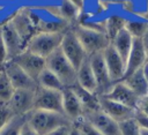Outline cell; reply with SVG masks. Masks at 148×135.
I'll use <instances>...</instances> for the list:
<instances>
[{
	"instance_id": "cell-1",
	"label": "cell",
	"mask_w": 148,
	"mask_h": 135,
	"mask_svg": "<svg viewBox=\"0 0 148 135\" xmlns=\"http://www.w3.org/2000/svg\"><path fill=\"white\" fill-rule=\"evenodd\" d=\"M28 123L38 135H49L56 128L73 122L62 113L32 110L28 114Z\"/></svg>"
},
{
	"instance_id": "cell-2",
	"label": "cell",
	"mask_w": 148,
	"mask_h": 135,
	"mask_svg": "<svg viewBox=\"0 0 148 135\" xmlns=\"http://www.w3.org/2000/svg\"><path fill=\"white\" fill-rule=\"evenodd\" d=\"M71 28L76 38L79 39V42L81 43V45L83 46V48L86 50V52L88 53V55L96 52H102L111 44V40L103 31L95 30L81 25L79 23L73 24Z\"/></svg>"
},
{
	"instance_id": "cell-3",
	"label": "cell",
	"mask_w": 148,
	"mask_h": 135,
	"mask_svg": "<svg viewBox=\"0 0 148 135\" xmlns=\"http://www.w3.org/2000/svg\"><path fill=\"white\" fill-rule=\"evenodd\" d=\"M46 68L57 75L65 88H72L76 83V69L64 55L60 47L46 58Z\"/></svg>"
},
{
	"instance_id": "cell-4",
	"label": "cell",
	"mask_w": 148,
	"mask_h": 135,
	"mask_svg": "<svg viewBox=\"0 0 148 135\" xmlns=\"http://www.w3.org/2000/svg\"><path fill=\"white\" fill-rule=\"evenodd\" d=\"M64 33L37 32L27 43L25 50L46 59L61 45Z\"/></svg>"
},
{
	"instance_id": "cell-5",
	"label": "cell",
	"mask_w": 148,
	"mask_h": 135,
	"mask_svg": "<svg viewBox=\"0 0 148 135\" xmlns=\"http://www.w3.org/2000/svg\"><path fill=\"white\" fill-rule=\"evenodd\" d=\"M60 50L76 70L82 65V62L89 57L83 46L81 45V43L79 42V39L76 38V36L74 35L72 28H69L64 33Z\"/></svg>"
},
{
	"instance_id": "cell-6",
	"label": "cell",
	"mask_w": 148,
	"mask_h": 135,
	"mask_svg": "<svg viewBox=\"0 0 148 135\" xmlns=\"http://www.w3.org/2000/svg\"><path fill=\"white\" fill-rule=\"evenodd\" d=\"M88 58H89V62H90L92 73L95 75L96 82H97V95L104 96L110 91V89L112 88L114 83L112 82L108 67L105 65L103 51L92 53Z\"/></svg>"
},
{
	"instance_id": "cell-7",
	"label": "cell",
	"mask_w": 148,
	"mask_h": 135,
	"mask_svg": "<svg viewBox=\"0 0 148 135\" xmlns=\"http://www.w3.org/2000/svg\"><path fill=\"white\" fill-rule=\"evenodd\" d=\"M34 110L50 111L64 114L62 108V91L45 89L37 87L35 91V103Z\"/></svg>"
},
{
	"instance_id": "cell-8",
	"label": "cell",
	"mask_w": 148,
	"mask_h": 135,
	"mask_svg": "<svg viewBox=\"0 0 148 135\" xmlns=\"http://www.w3.org/2000/svg\"><path fill=\"white\" fill-rule=\"evenodd\" d=\"M83 119L88 121L103 135H121L119 123L104 113L101 108L94 111H84Z\"/></svg>"
},
{
	"instance_id": "cell-9",
	"label": "cell",
	"mask_w": 148,
	"mask_h": 135,
	"mask_svg": "<svg viewBox=\"0 0 148 135\" xmlns=\"http://www.w3.org/2000/svg\"><path fill=\"white\" fill-rule=\"evenodd\" d=\"M3 72L6 73V75L8 76L9 81L12 82L14 89H24V90H31V91H36L38 84L37 82L30 77L18 65H16L13 60H8L3 67H2Z\"/></svg>"
},
{
	"instance_id": "cell-10",
	"label": "cell",
	"mask_w": 148,
	"mask_h": 135,
	"mask_svg": "<svg viewBox=\"0 0 148 135\" xmlns=\"http://www.w3.org/2000/svg\"><path fill=\"white\" fill-rule=\"evenodd\" d=\"M16 65H18L30 77H32L36 82L40 73L46 68V59L24 50L22 53L12 59Z\"/></svg>"
},
{
	"instance_id": "cell-11",
	"label": "cell",
	"mask_w": 148,
	"mask_h": 135,
	"mask_svg": "<svg viewBox=\"0 0 148 135\" xmlns=\"http://www.w3.org/2000/svg\"><path fill=\"white\" fill-rule=\"evenodd\" d=\"M0 29L7 48L8 60H12L13 58H15L25 50V43L21 38L20 33L15 29L12 21H7L6 23H2L0 25Z\"/></svg>"
},
{
	"instance_id": "cell-12",
	"label": "cell",
	"mask_w": 148,
	"mask_h": 135,
	"mask_svg": "<svg viewBox=\"0 0 148 135\" xmlns=\"http://www.w3.org/2000/svg\"><path fill=\"white\" fill-rule=\"evenodd\" d=\"M35 91L16 89L7 103L14 115H27L34 110Z\"/></svg>"
},
{
	"instance_id": "cell-13",
	"label": "cell",
	"mask_w": 148,
	"mask_h": 135,
	"mask_svg": "<svg viewBox=\"0 0 148 135\" xmlns=\"http://www.w3.org/2000/svg\"><path fill=\"white\" fill-rule=\"evenodd\" d=\"M98 99H99L101 110L104 113H106L110 118H112L114 121H117L118 123L121 121L134 118L135 110L127 107L123 104H119L114 100H111L104 96H98Z\"/></svg>"
},
{
	"instance_id": "cell-14",
	"label": "cell",
	"mask_w": 148,
	"mask_h": 135,
	"mask_svg": "<svg viewBox=\"0 0 148 135\" xmlns=\"http://www.w3.org/2000/svg\"><path fill=\"white\" fill-rule=\"evenodd\" d=\"M103 55H104L105 65L108 67V70H109L112 82L116 83V82L123 81V78L125 76L126 65L111 44L103 51Z\"/></svg>"
},
{
	"instance_id": "cell-15",
	"label": "cell",
	"mask_w": 148,
	"mask_h": 135,
	"mask_svg": "<svg viewBox=\"0 0 148 135\" xmlns=\"http://www.w3.org/2000/svg\"><path fill=\"white\" fill-rule=\"evenodd\" d=\"M104 97L114 100L119 104H123L127 107H131L133 110H136V105L139 102V97L123 81L116 82L110 89V91L106 95H104Z\"/></svg>"
},
{
	"instance_id": "cell-16",
	"label": "cell",
	"mask_w": 148,
	"mask_h": 135,
	"mask_svg": "<svg viewBox=\"0 0 148 135\" xmlns=\"http://www.w3.org/2000/svg\"><path fill=\"white\" fill-rule=\"evenodd\" d=\"M62 108L64 114L73 123L83 118L84 107L71 88H65L62 90Z\"/></svg>"
},
{
	"instance_id": "cell-17",
	"label": "cell",
	"mask_w": 148,
	"mask_h": 135,
	"mask_svg": "<svg viewBox=\"0 0 148 135\" xmlns=\"http://www.w3.org/2000/svg\"><path fill=\"white\" fill-rule=\"evenodd\" d=\"M146 62H147V51L143 46L142 39L141 38H134L132 50H131L130 55L127 58L124 78L130 76L131 74L135 73L136 70L141 69Z\"/></svg>"
},
{
	"instance_id": "cell-18",
	"label": "cell",
	"mask_w": 148,
	"mask_h": 135,
	"mask_svg": "<svg viewBox=\"0 0 148 135\" xmlns=\"http://www.w3.org/2000/svg\"><path fill=\"white\" fill-rule=\"evenodd\" d=\"M76 82L83 89L97 95V82L92 73L89 58H87L76 70Z\"/></svg>"
},
{
	"instance_id": "cell-19",
	"label": "cell",
	"mask_w": 148,
	"mask_h": 135,
	"mask_svg": "<svg viewBox=\"0 0 148 135\" xmlns=\"http://www.w3.org/2000/svg\"><path fill=\"white\" fill-rule=\"evenodd\" d=\"M133 40H134V38L124 28L123 30H120L118 32V35L111 42V45L114 47V50L117 51V53L120 55V58L123 59V61L125 62V65L127 62V58H128L130 52L132 50Z\"/></svg>"
},
{
	"instance_id": "cell-20",
	"label": "cell",
	"mask_w": 148,
	"mask_h": 135,
	"mask_svg": "<svg viewBox=\"0 0 148 135\" xmlns=\"http://www.w3.org/2000/svg\"><path fill=\"white\" fill-rule=\"evenodd\" d=\"M123 82L140 98L146 95H148V83L143 76L142 68L136 70L135 73L131 74L130 76L125 77Z\"/></svg>"
},
{
	"instance_id": "cell-21",
	"label": "cell",
	"mask_w": 148,
	"mask_h": 135,
	"mask_svg": "<svg viewBox=\"0 0 148 135\" xmlns=\"http://www.w3.org/2000/svg\"><path fill=\"white\" fill-rule=\"evenodd\" d=\"M71 89L75 92V95L77 96V98L82 103V105L84 107V111H94V110H99L101 108L99 107L98 95L83 89L81 85L77 84V82Z\"/></svg>"
},
{
	"instance_id": "cell-22",
	"label": "cell",
	"mask_w": 148,
	"mask_h": 135,
	"mask_svg": "<svg viewBox=\"0 0 148 135\" xmlns=\"http://www.w3.org/2000/svg\"><path fill=\"white\" fill-rule=\"evenodd\" d=\"M37 84H38V87H42L45 89H51V90H57V91H62L65 89L61 81L49 68H45L40 73V75L37 78Z\"/></svg>"
},
{
	"instance_id": "cell-23",
	"label": "cell",
	"mask_w": 148,
	"mask_h": 135,
	"mask_svg": "<svg viewBox=\"0 0 148 135\" xmlns=\"http://www.w3.org/2000/svg\"><path fill=\"white\" fill-rule=\"evenodd\" d=\"M72 24H69L67 21L57 18L54 21H38L37 22V29L38 32H52V33H65Z\"/></svg>"
},
{
	"instance_id": "cell-24",
	"label": "cell",
	"mask_w": 148,
	"mask_h": 135,
	"mask_svg": "<svg viewBox=\"0 0 148 135\" xmlns=\"http://www.w3.org/2000/svg\"><path fill=\"white\" fill-rule=\"evenodd\" d=\"M81 10L72 3L69 0H62L59 6V15L61 20L67 21L69 24H75L77 22V18L80 16Z\"/></svg>"
},
{
	"instance_id": "cell-25",
	"label": "cell",
	"mask_w": 148,
	"mask_h": 135,
	"mask_svg": "<svg viewBox=\"0 0 148 135\" xmlns=\"http://www.w3.org/2000/svg\"><path fill=\"white\" fill-rule=\"evenodd\" d=\"M125 17L120 16V15H111L106 18V21L104 22L105 25V33L109 37V39L112 42V39L118 35V32L120 30H123L125 28V23H126Z\"/></svg>"
},
{
	"instance_id": "cell-26",
	"label": "cell",
	"mask_w": 148,
	"mask_h": 135,
	"mask_svg": "<svg viewBox=\"0 0 148 135\" xmlns=\"http://www.w3.org/2000/svg\"><path fill=\"white\" fill-rule=\"evenodd\" d=\"M27 121H28V114L27 115H14L0 130V135H20Z\"/></svg>"
},
{
	"instance_id": "cell-27",
	"label": "cell",
	"mask_w": 148,
	"mask_h": 135,
	"mask_svg": "<svg viewBox=\"0 0 148 135\" xmlns=\"http://www.w3.org/2000/svg\"><path fill=\"white\" fill-rule=\"evenodd\" d=\"M15 89L8 76L6 75L3 69H0V103H8Z\"/></svg>"
},
{
	"instance_id": "cell-28",
	"label": "cell",
	"mask_w": 148,
	"mask_h": 135,
	"mask_svg": "<svg viewBox=\"0 0 148 135\" xmlns=\"http://www.w3.org/2000/svg\"><path fill=\"white\" fill-rule=\"evenodd\" d=\"M148 28V22L145 20H126L125 29L133 38H142Z\"/></svg>"
},
{
	"instance_id": "cell-29",
	"label": "cell",
	"mask_w": 148,
	"mask_h": 135,
	"mask_svg": "<svg viewBox=\"0 0 148 135\" xmlns=\"http://www.w3.org/2000/svg\"><path fill=\"white\" fill-rule=\"evenodd\" d=\"M119 128L121 135H140V126L134 118L119 122Z\"/></svg>"
},
{
	"instance_id": "cell-30",
	"label": "cell",
	"mask_w": 148,
	"mask_h": 135,
	"mask_svg": "<svg viewBox=\"0 0 148 135\" xmlns=\"http://www.w3.org/2000/svg\"><path fill=\"white\" fill-rule=\"evenodd\" d=\"M14 117L12 110L9 108L7 103H0V130L5 127V125Z\"/></svg>"
},
{
	"instance_id": "cell-31",
	"label": "cell",
	"mask_w": 148,
	"mask_h": 135,
	"mask_svg": "<svg viewBox=\"0 0 148 135\" xmlns=\"http://www.w3.org/2000/svg\"><path fill=\"white\" fill-rule=\"evenodd\" d=\"M74 125H76L84 135H103L102 133H99L95 127H92L88 121H86L83 118L76 122H74Z\"/></svg>"
},
{
	"instance_id": "cell-32",
	"label": "cell",
	"mask_w": 148,
	"mask_h": 135,
	"mask_svg": "<svg viewBox=\"0 0 148 135\" xmlns=\"http://www.w3.org/2000/svg\"><path fill=\"white\" fill-rule=\"evenodd\" d=\"M7 61H8V53H7V48H6L2 35H1V29H0V69H2L3 65Z\"/></svg>"
},
{
	"instance_id": "cell-33",
	"label": "cell",
	"mask_w": 148,
	"mask_h": 135,
	"mask_svg": "<svg viewBox=\"0 0 148 135\" xmlns=\"http://www.w3.org/2000/svg\"><path fill=\"white\" fill-rule=\"evenodd\" d=\"M136 111H139L148 117V95L139 98V102L136 105Z\"/></svg>"
},
{
	"instance_id": "cell-34",
	"label": "cell",
	"mask_w": 148,
	"mask_h": 135,
	"mask_svg": "<svg viewBox=\"0 0 148 135\" xmlns=\"http://www.w3.org/2000/svg\"><path fill=\"white\" fill-rule=\"evenodd\" d=\"M134 119L138 122V125L140 126V128H146L148 129V117L145 115L143 113L139 112L135 110V114H134Z\"/></svg>"
},
{
	"instance_id": "cell-35",
	"label": "cell",
	"mask_w": 148,
	"mask_h": 135,
	"mask_svg": "<svg viewBox=\"0 0 148 135\" xmlns=\"http://www.w3.org/2000/svg\"><path fill=\"white\" fill-rule=\"evenodd\" d=\"M73 123H67V125H62L58 128H56L53 132H51L49 135H69L71 130H72Z\"/></svg>"
},
{
	"instance_id": "cell-36",
	"label": "cell",
	"mask_w": 148,
	"mask_h": 135,
	"mask_svg": "<svg viewBox=\"0 0 148 135\" xmlns=\"http://www.w3.org/2000/svg\"><path fill=\"white\" fill-rule=\"evenodd\" d=\"M20 135H38V134L35 132V129H34V128L28 123V121H27V122L24 123V126H23V128H22Z\"/></svg>"
},
{
	"instance_id": "cell-37",
	"label": "cell",
	"mask_w": 148,
	"mask_h": 135,
	"mask_svg": "<svg viewBox=\"0 0 148 135\" xmlns=\"http://www.w3.org/2000/svg\"><path fill=\"white\" fill-rule=\"evenodd\" d=\"M69 135H84V134L82 133V130L76 125L73 123V127H72V130H71V134Z\"/></svg>"
},
{
	"instance_id": "cell-38",
	"label": "cell",
	"mask_w": 148,
	"mask_h": 135,
	"mask_svg": "<svg viewBox=\"0 0 148 135\" xmlns=\"http://www.w3.org/2000/svg\"><path fill=\"white\" fill-rule=\"evenodd\" d=\"M141 39H142V43H143V46H145L146 51L148 52V28H147V30H146V32H145V35Z\"/></svg>"
},
{
	"instance_id": "cell-39",
	"label": "cell",
	"mask_w": 148,
	"mask_h": 135,
	"mask_svg": "<svg viewBox=\"0 0 148 135\" xmlns=\"http://www.w3.org/2000/svg\"><path fill=\"white\" fill-rule=\"evenodd\" d=\"M69 1H71L72 3H74L80 10L83 8V1H82V0H69Z\"/></svg>"
},
{
	"instance_id": "cell-40",
	"label": "cell",
	"mask_w": 148,
	"mask_h": 135,
	"mask_svg": "<svg viewBox=\"0 0 148 135\" xmlns=\"http://www.w3.org/2000/svg\"><path fill=\"white\" fill-rule=\"evenodd\" d=\"M142 73H143V76H145V78L148 83V62H146L145 66L142 67Z\"/></svg>"
},
{
	"instance_id": "cell-41",
	"label": "cell",
	"mask_w": 148,
	"mask_h": 135,
	"mask_svg": "<svg viewBox=\"0 0 148 135\" xmlns=\"http://www.w3.org/2000/svg\"><path fill=\"white\" fill-rule=\"evenodd\" d=\"M140 16L142 17V20H145V21H147V22H148V2H147V10H146L145 13H142Z\"/></svg>"
},
{
	"instance_id": "cell-42",
	"label": "cell",
	"mask_w": 148,
	"mask_h": 135,
	"mask_svg": "<svg viewBox=\"0 0 148 135\" xmlns=\"http://www.w3.org/2000/svg\"><path fill=\"white\" fill-rule=\"evenodd\" d=\"M140 135H148V129L141 128V129H140Z\"/></svg>"
},
{
	"instance_id": "cell-43",
	"label": "cell",
	"mask_w": 148,
	"mask_h": 135,
	"mask_svg": "<svg viewBox=\"0 0 148 135\" xmlns=\"http://www.w3.org/2000/svg\"><path fill=\"white\" fill-rule=\"evenodd\" d=\"M147 62H148V52H147Z\"/></svg>"
}]
</instances>
